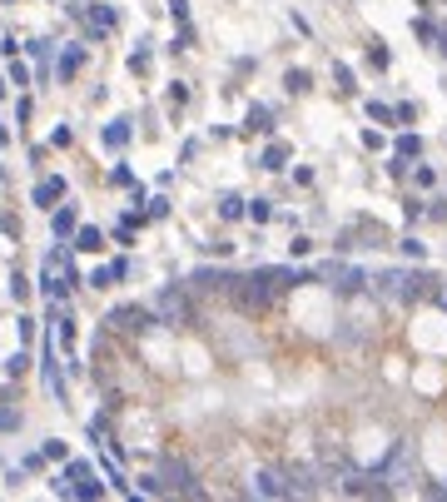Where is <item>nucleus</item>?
Wrapping results in <instances>:
<instances>
[{
	"label": "nucleus",
	"mask_w": 447,
	"mask_h": 502,
	"mask_svg": "<svg viewBox=\"0 0 447 502\" xmlns=\"http://www.w3.org/2000/svg\"><path fill=\"white\" fill-rule=\"evenodd\" d=\"M373 288L393 304H417V299L437 294V274H428V269H382L373 279Z\"/></svg>",
	"instance_id": "obj_1"
},
{
	"label": "nucleus",
	"mask_w": 447,
	"mask_h": 502,
	"mask_svg": "<svg viewBox=\"0 0 447 502\" xmlns=\"http://www.w3.org/2000/svg\"><path fill=\"white\" fill-rule=\"evenodd\" d=\"M40 288H45L50 304H65V299H70V288H75V264H70L65 249H55V254L45 259V269H40Z\"/></svg>",
	"instance_id": "obj_2"
},
{
	"label": "nucleus",
	"mask_w": 447,
	"mask_h": 502,
	"mask_svg": "<svg viewBox=\"0 0 447 502\" xmlns=\"http://www.w3.org/2000/svg\"><path fill=\"white\" fill-rule=\"evenodd\" d=\"M154 477H159V492H179V497H204V488L194 483V472H189V468L179 463V457H164Z\"/></svg>",
	"instance_id": "obj_3"
},
{
	"label": "nucleus",
	"mask_w": 447,
	"mask_h": 502,
	"mask_svg": "<svg viewBox=\"0 0 447 502\" xmlns=\"http://www.w3.org/2000/svg\"><path fill=\"white\" fill-rule=\"evenodd\" d=\"M154 319H159V323H189V319H194V304H189V288L169 284L164 294L154 299Z\"/></svg>",
	"instance_id": "obj_4"
},
{
	"label": "nucleus",
	"mask_w": 447,
	"mask_h": 502,
	"mask_svg": "<svg viewBox=\"0 0 447 502\" xmlns=\"http://www.w3.org/2000/svg\"><path fill=\"white\" fill-rule=\"evenodd\" d=\"M104 323H110V328H119V333H149L159 319H154V308H144V304H124V308H115Z\"/></svg>",
	"instance_id": "obj_5"
},
{
	"label": "nucleus",
	"mask_w": 447,
	"mask_h": 502,
	"mask_svg": "<svg viewBox=\"0 0 447 502\" xmlns=\"http://www.w3.org/2000/svg\"><path fill=\"white\" fill-rule=\"evenodd\" d=\"M318 279H328L338 294H358V288L368 284V274H363V269H353V264H323V269H318Z\"/></svg>",
	"instance_id": "obj_6"
},
{
	"label": "nucleus",
	"mask_w": 447,
	"mask_h": 502,
	"mask_svg": "<svg viewBox=\"0 0 447 502\" xmlns=\"http://www.w3.org/2000/svg\"><path fill=\"white\" fill-rule=\"evenodd\" d=\"M233 279H239L233 269H194V279H189V284H194L199 294H229Z\"/></svg>",
	"instance_id": "obj_7"
},
{
	"label": "nucleus",
	"mask_w": 447,
	"mask_h": 502,
	"mask_svg": "<svg viewBox=\"0 0 447 502\" xmlns=\"http://www.w3.org/2000/svg\"><path fill=\"white\" fill-rule=\"evenodd\" d=\"M253 497H288L284 468H259V472H253Z\"/></svg>",
	"instance_id": "obj_8"
},
{
	"label": "nucleus",
	"mask_w": 447,
	"mask_h": 502,
	"mask_svg": "<svg viewBox=\"0 0 447 502\" xmlns=\"http://www.w3.org/2000/svg\"><path fill=\"white\" fill-rule=\"evenodd\" d=\"M130 139H135V124H130V119H110V124L100 130V144H104V150H115V155H119Z\"/></svg>",
	"instance_id": "obj_9"
},
{
	"label": "nucleus",
	"mask_w": 447,
	"mask_h": 502,
	"mask_svg": "<svg viewBox=\"0 0 447 502\" xmlns=\"http://www.w3.org/2000/svg\"><path fill=\"white\" fill-rule=\"evenodd\" d=\"M60 199H65V179H60V174L40 179V184H35V194H30V204H40V209H55Z\"/></svg>",
	"instance_id": "obj_10"
},
{
	"label": "nucleus",
	"mask_w": 447,
	"mask_h": 502,
	"mask_svg": "<svg viewBox=\"0 0 447 502\" xmlns=\"http://www.w3.org/2000/svg\"><path fill=\"white\" fill-rule=\"evenodd\" d=\"M84 70V45H65V50H60V60H55V75L60 80H75Z\"/></svg>",
	"instance_id": "obj_11"
},
{
	"label": "nucleus",
	"mask_w": 447,
	"mask_h": 502,
	"mask_svg": "<svg viewBox=\"0 0 447 502\" xmlns=\"http://www.w3.org/2000/svg\"><path fill=\"white\" fill-rule=\"evenodd\" d=\"M268 130H273V110H268V104H249L244 135H268Z\"/></svg>",
	"instance_id": "obj_12"
},
{
	"label": "nucleus",
	"mask_w": 447,
	"mask_h": 502,
	"mask_svg": "<svg viewBox=\"0 0 447 502\" xmlns=\"http://www.w3.org/2000/svg\"><path fill=\"white\" fill-rule=\"evenodd\" d=\"M50 229H55V239H70L75 229H80V214H75V204H65V209L55 204V214H50Z\"/></svg>",
	"instance_id": "obj_13"
},
{
	"label": "nucleus",
	"mask_w": 447,
	"mask_h": 502,
	"mask_svg": "<svg viewBox=\"0 0 447 502\" xmlns=\"http://www.w3.org/2000/svg\"><path fill=\"white\" fill-rule=\"evenodd\" d=\"M284 164H288V144H284V139L264 144V155H259V170H284Z\"/></svg>",
	"instance_id": "obj_14"
},
{
	"label": "nucleus",
	"mask_w": 447,
	"mask_h": 502,
	"mask_svg": "<svg viewBox=\"0 0 447 502\" xmlns=\"http://www.w3.org/2000/svg\"><path fill=\"white\" fill-rule=\"evenodd\" d=\"M75 249H80V254H100V249H104V234H100L95 224H84V229H75Z\"/></svg>",
	"instance_id": "obj_15"
},
{
	"label": "nucleus",
	"mask_w": 447,
	"mask_h": 502,
	"mask_svg": "<svg viewBox=\"0 0 447 502\" xmlns=\"http://www.w3.org/2000/svg\"><path fill=\"white\" fill-rule=\"evenodd\" d=\"M244 214H249L253 224H268V219H273V199H244Z\"/></svg>",
	"instance_id": "obj_16"
},
{
	"label": "nucleus",
	"mask_w": 447,
	"mask_h": 502,
	"mask_svg": "<svg viewBox=\"0 0 447 502\" xmlns=\"http://www.w3.org/2000/svg\"><path fill=\"white\" fill-rule=\"evenodd\" d=\"M308 85H313L308 70H288V75H284V90H288V95H308Z\"/></svg>",
	"instance_id": "obj_17"
},
{
	"label": "nucleus",
	"mask_w": 447,
	"mask_h": 502,
	"mask_svg": "<svg viewBox=\"0 0 447 502\" xmlns=\"http://www.w3.org/2000/svg\"><path fill=\"white\" fill-rule=\"evenodd\" d=\"M393 155H402V159H417V155H422V135H398Z\"/></svg>",
	"instance_id": "obj_18"
},
{
	"label": "nucleus",
	"mask_w": 447,
	"mask_h": 502,
	"mask_svg": "<svg viewBox=\"0 0 447 502\" xmlns=\"http://www.w3.org/2000/svg\"><path fill=\"white\" fill-rule=\"evenodd\" d=\"M219 219H244V194H224L219 199Z\"/></svg>",
	"instance_id": "obj_19"
},
{
	"label": "nucleus",
	"mask_w": 447,
	"mask_h": 502,
	"mask_svg": "<svg viewBox=\"0 0 447 502\" xmlns=\"http://www.w3.org/2000/svg\"><path fill=\"white\" fill-rule=\"evenodd\" d=\"M368 65H373V70H388V65H393V55H388L382 40H373V45H368Z\"/></svg>",
	"instance_id": "obj_20"
},
{
	"label": "nucleus",
	"mask_w": 447,
	"mask_h": 502,
	"mask_svg": "<svg viewBox=\"0 0 447 502\" xmlns=\"http://www.w3.org/2000/svg\"><path fill=\"white\" fill-rule=\"evenodd\" d=\"M368 119H373V124H393L398 115H393V104H382V100H368Z\"/></svg>",
	"instance_id": "obj_21"
},
{
	"label": "nucleus",
	"mask_w": 447,
	"mask_h": 502,
	"mask_svg": "<svg viewBox=\"0 0 447 502\" xmlns=\"http://www.w3.org/2000/svg\"><path fill=\"white\" fill-rule=\"evenodd\" d=\"M413 35L422 40V45H428V40H437V25H433L428 15H417V20H413Z\"/></svg>",
	"instance_id": "obj_22"
},
{
	"label": "nucleus",
	"mask_w": 447,
	"mask_h": 502,
	"mask_svg": "<svg viewBox=\"0 0 447 502\" xmlns=\"http://www.w3.org/2000/svg\"><path fill=\"white\" fill-rule=\"evenodd\" d=\"M398 249H402V254H408V259H428V244H422L417 234H408V239H402Z\"/></svg>",
	"instance_id": "obj_23"
},
{
	"label": "nucleus",
	"mask_w": 447,
	"mask_h": 502,
	"mask_svg": "<svg viewBox=\"0 0 447 502\" xmlns=\"http://www.w3.org/2000/svg\"><path fill=\"white\" fill-rule=\"evenodd\" d=\"M333 80H338V90H343V95H353V90H358V85H353V70L343 65V60L333 65Z\"/></svg>",
	"instance_id": "obj_24"
},
{
	"label": "nucleus",
	"mask_w": 447,
	"mask_h": 502,
	"mask_svg": "<svg viewBox=\"0 0 447 502\" xmlns=\"http://www.w3.org/2000/svg\"><path fill=\"white\" fill-rule=\"evenodd\" d=\"M413 184H417V190H433V184H437V174L428 170V164H417V170H413Z\"/></svg>",
	"instance_id": "obj_25"
},
{
	"label": "nucleus",
	"mask_w": 447,
	"mask_h": 502,
	"mask_svg": "<svg viewBox=\"0 0 447 502\" xmlns=\"http://www.w3.org/2000/svg\"><path fill=\"white\" fill-rule=\"evenodd\" d=\"M40 453H45V463H60V457H65L70 448H65V443H60V437H50V443H45V448H40Z\"/></svg>",
	"instance_id": "obj_26"
},
{
	"label": "nucleus",
	"mask_w": 447,
	"mask_h": 502,
	"mask_svg": "<svg viewBox=\"0 0 447 502\" xmlns=\"http://www.w3.org/2000/svg\"><path fill=\"white\" fill-rule=\"evenodd\" d=\"M393 115H398V124H413V119H417V104L402 100V104H393Z\"/></svg>",
	"instance_id": "obj_27"
},
{
	"label": "nucleus",
	"mask_w": 447,
	"mask_h": 502,
	"mask_svg": "<svg viewBox=\"0 0 447 502\" xmlns=\"http://www.w3.org/2000/svg\"><path fill=\"white\" fill-rule=\"evenodd\" d=\"M10 294L25 304V299H30V279H25V274H15V279H10Z\"/></svg>",
	"instance_id": "obj_28"
},
{
	"label": "nucleus",
	"mask_w": 447,
	"mask_h": 502,
	"mask_svg": "<svg viewBox=\"0 0 447 502\" xmlns=\"http://www.w3.org/2000/svg\"><path fill=\"white\" fill-rule=\"evenodd\" d=\"M104 269H110V284H119L124 274H130V259H110V264H104Z\"/></svg>",
	"instance_id": "obj_29"
},
{
	"label": "nucleus",
	"mask_w": 447,
	"mask_h": 502,
	"mask_svg": "<svg viewBox=\"0 0 447 502\" xmlns=\"http://www.w3.org/2000/svg\"><path fill=\"white\" fill-rule=\"evenodd\" d=\"M130 70H135V75H144V70H149V45H144V50H135V55H130Z\"/></svg>",
	"instance_id": "obj_30"
},
{
	"label": "nucleus",
	"mask_w": 447,
	"mask_h": 502,
	"mask_svg": "<svg viewBox=\"0 0 447 502\" xmlns=\"http://www.w3.org/2000/svg\"><path fill=\"white\" fill-rule=\"evenodd\" d=\"M10 85H30V70L20 65V60H10Z\"/></svg>",
	"instance_id": "obj_31"
},
{
	"label": "nucleus",
	"mask_w": 447,
	"mask_h": 502,
	"mask_svg": "<svg viewBox=\"0 0 447 502\" xmlns=\"http://www.w3.org/2000/svg\"><path fill=\"white\" fill-rule=\"evenodd\" d=\"M169 15H174L179 25H189V0H169Z\"/></svg>",
	"instance_id": "obj_32"
},
{
	"label": "nucleus",
	"mask_w": 447,
	"mask_h": 502,
	"mask_svg": "<svg viewBox=\"0 0 447 502\" xmlns=\"http://www.w3.org/2000/svg\"><path fill=\"white\" fill-rule=\"evenodd\" d=\"M388 174H393V179H408V159L393 155V159H388Z\"/></svg>",
	"instance_id": "obj_33"
},
{
	"label": "nucleus",
	"mask_w": 447,
	"mask_h": 502,
	"mask_svg": "<svg viewBox=\"0 0 447 502\" xmlns=\"http://www.w3.org/2000/svg\"><path fill=\"white\" fill-rule=\"evenodd\" d=\"M110 184H119V190H130V184H135V174L124 170V164H115V174H110Z\"/></svg>",
	"instance_id": "obj_34"
},
{
	"label": "nucleus",
	"mask_w": 447,
	"mask_h": 502,
	"mask_svg": "<svg viewBox=\"0 0 447 502\" xmlns=\"http://www.w3.org/2000/svg\"><path fill=\"white\" fill-rule=\"evenodd\" d=\"M15 115H20V124H30V115H35V104H30V95H20V104H15Z\"/></svg>",
	"instance_id": "obj_35"
},
{
	"label": "nucleus",
	"mask_w": 447,
	"mask_h": 502,
	"mask_svg": "<svg viewBox=\"0 0 447 502\" xmlns=\"http://www.w3.org/2000/svg\"><path fill=\"white\" fill-rule=\"evenodd\" d=\"M70 139H75V130H70V124H60V130L50 135V144H60V150H65V144H70Z\"/></svg>",
	"instance_id": "obj_36"
},
{
	"label": "nucleus",
	"mask_w": 447,
	"mask_h": 502,
	"mask_svg": "<svg viewBox=\"0 0 447 502\" xmlns=\"http://www.w3.org/2000/svg\"><path fill=\"white\" fill-rule=\"evenodd\" d=\"M25 363H30V358H25V353H15V358L5 363V373H10V378H20V373H25Z\"/></svg>",
	"instance_id": "obj_37"
},
{
	"label": "nucleus",
	"mask_w": 447,
	"mask_h": 502,
	"mask_svg": "<svg viewBox=\"0 0 447 502\" xmlns=\"http://www.w3.org/2000/svg\"><path fill=\"white\" fill-rule=\"evenodd\" d=\"M30 339H35V319L25 313V319H20V343H30Z\"/></svg>",
	"instance_id": "obj_38"
},
{
	"label": "nucleus",
	"mask_w": 447,
	"mask_h": 502,
	"mask_svg": "<svg viewBox=\"0 0 447 502\" xmlns=\"http://www.w3.org/2000/svg\"><path fill=\"white\" fill-rule=\"evenodd\" d=\"M169 214V199H149V219H164Z\"/></svg>",
	"instance_id": "obj_39"
},
{
	"label": "nucleus",
	"mask_w": 447,
	"mask_h": 502,
	"mask_svg": "<svg viewBox=\"0 0 447 502\" xmlns=\"http://www.w3.org/2000/svg\"><path fill=\"white\" fill-rule=\"evenodd\" d=\"M402 214H408V224L422 219V199H408V204H402Z\"/></svg>",
	"instance_id": "obj_40"
},
{
	"label": "nucleus",
	"mask_w": 447,
	"mask_h": 502,
	"mask_svg": "<svg viewBox=\"0 0 447 502\" xmlns=\"http://www.w3.org/2000/svg\"><path fill=\"white\" fill-rule=\"evenodd\" d=\"M169 100H174V104H184V100H189V85H184V80H179V85H169Z\"/></svg>",
	"instance_id": "obj_41"
},
{
	"label": "nucleus",
	"mask_w": 447,
	"mask_h": 502,
	"mask_svg": "<svg viewBox=\"0 0 447 502\" xmlns=\"http://www.w3.org/2000/svg\"><path fill=\"white\" fill-rule=\"evenodd\" d=\"M363 150H382V135L378 130H363Z\"/></svg>",
	"instance_id": "obj_42"
},
{
	"label": "nucleus",
	"mask_w": 447,
	"mask_h": 502,
	"mask_svg": "<svg viewBox=\"0 0 447 502\" xmlns=\"http://www.w3.org/2000/svg\"><path fill=\"white\" fill-rule=\"evenodd\" d=\"M437 50L447 55V25H437Z\"/></svg>",
	"instance_id": "obj_43"
},
{
	"label": "nucleus",
	"mask_w": 447,
	"mask_h": 502,
	"mask_svg": "<svg viewBox=\"0 0 447 502\" xmlns=\"http://www.w3.org/2000/svg\"><path fill=\"white\" fill-rule=\"evenodd\" d=\"M417 5H428V0H417Z\"/></svg>",
	"instance_id": "obj_44"
},
{
	"label": "nucleus",
	"mask_w": 447,
	"mask_h": 502,
	"mask_svg": "<svg viewBox=\"0 0 447 502\" xmlns=\"http://www.w3.org/2000/svg\"><path fill=\"white\" fill-rule=\"evenodd\" d=\"M442 308H447V299H442Z\"/></svg>",
	"instance_id": "obj_45"
}]
</instances>
